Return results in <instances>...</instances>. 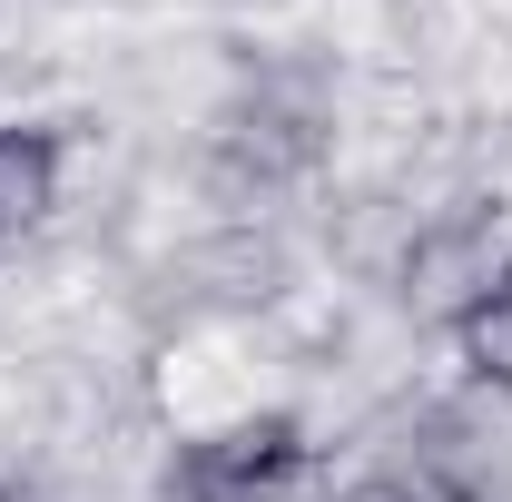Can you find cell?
<instances>
[{"mask_svg": "<svg viewBox=\"0 0 512 502\" xmlns=\"http://www.w3.org/2000/svg\"><path fill=\"white\" fill-rule=\"evenodd\" d=\"M503 296H512V207H453L394 266V306L414 325H444V335H463Z\"/></svg>", "mask_w": 512, "mask_h": 502, "instance_id": "cell-1", "label": "cell"}, {"mask_svg": "<svg viewBox=\"0 0 512 502\" xmlns=\"http://www.w3.org/2000/svg\"><path fill=\"white\" fill-rule=\"evenodd\" d=\"M414 483L434 502H512V394L503 384H453L414 424Z\"/></svg>", "mask_w": 512, "mask_h": 502, "instance_id": "cell-2", "label": "cell"}, {"mask_svg": "<svg viewBox=\"0 0 512 502\" xmlns=\"http://www.w3.org/2000/svg\"><path fill=\"white\" fill-rule=\"evenodd\" d=\"M296 473H306L296 414H247V424H217V434L178 443L168 493H178V502H276Z\"/></svg>", "mask_w": 512, "mask_h": 502, "instance_id": "cell-3", "label": "cell"}, {"mask_svg": "<svg viewBox=\"0 0 512 502\" xmlns=\"http://www.w3.org/2000/svg\"><path fill=\"white\" fill-rule=\"evenodd\" d=\"M50 207H60V138H50V128L0 119V247L30 237Z\"/></svg>", "mask_w": 512, "mask_h": 502, "instance_id": "cell-4", "label": "cell"}, {"mask_svg": "<svg viewBox=\"0 0 512 502\" xmlns=\"http://www.w3.org/2000/svg\"><path fill=\"white\" fill-rule=\"evenodd\" d=\"M463 365H473V384H503V394H512V296L493 315L463 325Z\"/></svg>", "mask_w": 512, "mask_h": 502, "instance_id": "cell-5", "label": "cell"}, {"mask_svg": "<svg viewBox=\"0 0 512 502\" xmlns=\"http://www.w3.org/2000/svg\"><path fill=\"white\" fill-rule=\"evenodd\" d=\"M335 502H434V493H424L414 473H355V483H345Z\"/></svg>", "mask_w": 512, "mask_h": 502, "instance_id": "cell-6", "label": "cell"}, {"mask_svg": "<svg viewBox=\"0 0 512 502\" xmlns=\"http://www.w3.org/2000/svg\"><path fill=\"white\" fill-rule=\"evenodd\" d=\"M0 502H40V493H20V483H0Z\"/></svg>", "mask_w": 512, "mask_h": 502, "instance_id": "cell-7", "label": "cell"}]
</instances>
